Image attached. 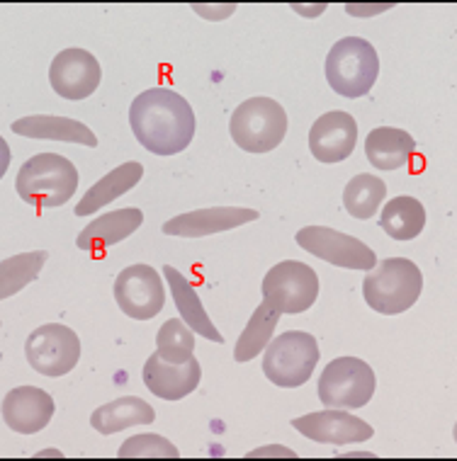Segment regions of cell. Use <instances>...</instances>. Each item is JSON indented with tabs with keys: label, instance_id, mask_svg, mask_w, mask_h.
<instances>
[{
	"label": "cell",
	"instance_id": "obj_18",
	"mask_svg": "<svg viewBox=\"0 0 457 461\" xmlns=\"http://www.w3.org/2000/svg\"><path fill=\"white\" fill-rule=\"evenodd\" d=\"M142 223H144L142 209L127 207L117 209V212H107V214L93 219L86 229L80 230L78 239H76V246L93 255H103L114 243L129 239L134 230H139Z\"/></svg>",
	"mask_w": 457,
	"mask_h": 461
},
{
	"label": "cell",
	"instance_id": "obj_19",
	"mask_svg": "<svg viewBox=\"0 0 457 461\" xmlns=\"http://www.w3.org/2000/svg\"><path fill=\"white\" fill-rule=\"evenodd\" d=\"M10 129H13V134L27 136V139L80 143V146H90V149L97 146V136L93 134V129L86 127L83 122L57 117V114H30V117L13 122Z\"/></svg>",
	"mask_w": 457,
	"mask_h": 461
},
{
	"label": "cell",
	"instance_id": "obj_5",
	"mask_svg": "<svg viewBox=\"0 0 457 461\" xmlns=\"http://www.w3.org/2000/svg\"><path fill=\"white\" fill-rule=\"evenodd\" d=\"M229 131L241 151H273L288 134V112L278 100H270V97H249L233 110Z\"/></svg>",
	"mask_w": 457,
	"mask_h": 461
},
{
	"label": "cell",
	"instance_id": "obj_10",
	"mask_svg": "<svg viewBox=\"0 0 457 461\" xmlns=\"http://www.w3.org/2000/svg\"><path fill=\"white\" fill-rule=\"evenodd\" d=\"M297 246L324 263L336 265L343 270H372L378 265L375 250H370L361 239L341 233L329 226H305L297 230Z\"/></svg>",
	"mask_w": 457,
	"mask_h": 461
},
{
	"label": "cell",
	"instance_id": "obj_12",
	"mask_svg": "<svg viewBox=\"0 0 457 461\" xmlns=\"http://www.w3.org/2000/svg\"><path fill=\"white\" fill-rule=\"evenodd\" d=\"M103 78L97 59L86 49H64L49 66V83L64 100H86L97 90Z\"/></svg>",
	"mask_w": 457,
	"mask_h": 461
},
{
	"label": "cell",
	"instance_id": "obj_13",
	"mask_svg": "<svg viewBox=\"0 0 457 461\" xmlns=\"http://www.w3.org/2000/svg\"><path fill=\"white\" fill-rule=\"evenodd\" d=\"M292 425L305 438L314 439L319 445H361L375 435L372 425L345 413V408H329V411H319V413L302 415V418H295Z\"/></svg>",
	"mask_w": 457,
	"mask_h": 461
},
{
	"label": "cell",
	"instance_id": "obj_8",
	"mask_svg": "<svg viewBox=\"0 0 457 461\" xmlns=\"http://www.w3.org/2000/svg\"><path fill=\"white\" fill-rule=\"evenodd\" d=\"M263 302L275 311L297 316L312 309L319 296V277L314 267L299 260H285L268 270L263 277Z\"/></svg>",
	"mask_w": 457,
	"mask_h": 461
},
{
	"label": "cell",
	"instance_id": "obj_32",
	"mask_svg": "<svg viewBox=\"0 0 457 461\" xmlns=\"http://www.w3.org/2000/svg\"><path fill=\"white\" fill-rule=\"evenodd\" d=\"M387 8H389V5H379V8H355V5H351L348 13H362V15H365V13H382V10Z\"/></svg>",
	"mask_w": 457,
	"mask_h": 461
},
{
	"label": "cell",
	"instance_id": "obj_9",
	"mask_svg": "<svg viewBox=\"0 0 457 461\" xmlns=\"http://www.w3.org/2000/svg\"><path fill=\"white\" fill-rule=\"evenodd\" d=\"M24 357L34 372L44 374V376H64L78 365V335L61 323H47V326L34 328L24 342Z\"/></svg>",
	"mask_w": 457,
	"mask_h": 461
},
{
	"label": "cell",
	"instance_id": "obj_24",
	"mask_svg": "<svg viewBox=\"0 0 457 461\" xmlns=\"http://www.w3.org/2000/svg\"><path fill=\"white\" fill-rule=\"evenodd\" d=\"M379 226L394 240H411L425 226V209L416 197H394L379 212Z\"/></svg>",
	"mask_w": 457,
	"mask_h": 461
},
{
	"label": "cell",
	"instance_id": "obj_29",
	"mask_svg": "<svg viewBox=\"0 0 457 461\" xmlns=\"http://www.w3.org/2000/svg\"><path fill=\"white\" fill-rule=\"evenodd\" d=\"M122 459H178L180 452L160 435H134L120 447Z\"/></svg>",
	"mask_w": 457,
	"mask_h": 461
},
{
	"label": "cell",
	"instance_id": "obj_1",
	"mask_svg": "<svg viewBox=\"0 0 457 461\" xmlns=\"http://www.w3.org/2000/svg\"><path fill=\"white\" fill-rule=\"evenodd\" d=\"M129 124L146 151L176 156L193 141L195 112L176 90L156 86L134 97L129 107Z\"/></svg>",
	"mask_w": 457,
	"mask_h": 461
},
{
	"label": "cell",
	"instance_id": "obj_16",
	"mask_svg": "<svg viewBox=\"0 0 457 461\" xmlns=\"http://www.w3.org/2000/svg\"><path fill=\"white\" fill-rule=\"evenodd\" d=\"M256 209H241V207H212V209H197V212H187L176 219L163 223V233L166 236H180V239H205L212 233H222V230L239 229L243 223H251L258 219Z\"/></svg>",
	"mask_w": 457,
	"mask_h": 461
},
{
	"label": "cell",
	"instance_id": "obj_22",
	"mask_svg": "<svg viewBox=\"0 0 457 461\" xmlns=\"http://www.w3.org/2000/svg\"><path fill=\"white\" fill-rule=\"evenodd\" d=\"M142 176H144V166L137 163V160H129V163L117 166L113 173H107L103 180H97V183L83 194V199L78 202V207H76V216H88L93 214V212H100V209L107 207L110 202L120 199L122 194H127V192L142 180Z\"/></svg>",
	"mask_w": 457,
	"mask_h": 461
},
{
	"label": "cell",
	"instance_id": "obj_28",
	"mask_svg": "<svg viewBox=\"0 0 457 461\" xmlns=\"http://www.w3.org/2000/svg\"><path fill=\"white\" fill-rule=\"evenodd\" d=\"M156 348L163 362L169 365H185L195 352V333L183 319H170L160 326L156 335Z\"/></svg>",
	"mask_w": 457,
	"mask_h": 461
},
{
	"label": "cell",
	"instance_id": "obj_4",
	"mask_svg": "<svg viewBox=\"0 0 457 461\" xmlns=\"http://www.w3.org/2000/svg\"><path fill=\"white\" fill-rule=\"evenodd\" d=\"M324 71L336 95L351 100L368 95L379 76L378 51L368 40L343 37L331 47Z\"/></svg>",
	"mask_w": 457,
	"mask_h": 461
},
{
	"label": "cell",
	"instance_id": "obj_2",
	"mask_svg": "<svg viewBox=\"0 0 457 461\" xmlns=\"http://www.w3.org/2000/svg\"><path fill=\"white\" fill-rule=\"evenodd\" d=\"M15 187L20 199L37 212L61 207L78 190V170L59 153H37L23 163Z\"/></svg>",
	"mask_w": 457,
	"mask_h": 461
},
{
	"label": "cell",
	"instance_id": "obj_7",
	"mask_svg": "<svg viewBox=\"0 0 457 461\" xmlns=\"http://www.w3.org/2000/svg\"><path fill=\"white\" fill-rule=\"evenodd\" d=\"M375 372L365 359L338 357L319 376V401L331 408H365L375 396Z\"/></svg>",
	"mask_w": 457,
	"mask_h": 461
},
{
	"label": "cell",
	"instance_id": "obj_11",
	"mask_svg": "<svg viewBox=\"0 0 457 461\" xmlns=\"http://www.w3.org/2000/svg\"><path fill=\"white\" fill-rule=\"evenodd\" d=\"M114 302L129 319L149 321L163 309L166 286L151 265H129L114 279Z\"/></svg>",
	"mask_w": 457,
	"mask_h": 461
},
{
	"label": "cell",
	"instance_id": "obj_31",
	"mask_svg": "<svg viewBox=\"0 0 457 461\" xmlns=\"http://www.w3.org/2000/svg\"><path fill=\"white\" fill-rule=\"evenodd\" d=\"M297 456V454L288 449V447H265V449H256V452H251V456Z\"/></svg>",
	"mask_w": 457,
	"mask_h": 461
},
{
	"label": "cell",
	"instance_id": "obj_6",
	"mask_svg": "<svg viewBox=\"0 0 457 461\" xmlns=\"http://www.w3.org/2000/svg\"><path fill=\"white\" fill-rule=\"evenodd\" d=\"M263 355V374L280 389H297L312 379L319 365V345L312 333L288 330L268 342Z\"/></svg>",
	"mask_w": 457,
	"mask_h": 461
},
{
	"label": "cell",
	"instance_id": "obj_3",
	"mask_svg": "<svg viewBox=\"0 0 457 461\" xmlns=\"http://www.w3.org/2000/svg\"><path fill=\"white\" fill-rule=\"evenodd\" d=\"M424 289V275L407 258H389L365 275L362 296L372 311L382 316H397L418 302Z\"/></svg>",
	"mask_w": 457,
	"mask_h": 461
},
{
	"label": "cell",
	"instance_id": "obj_14",
	"mask_svg": "<svg viewBox=\"0 0 457 461\" xmlns=\"http://www.w3.org/2000/svg\"><path fill=\"white\" fill-rule=\"evenodd\" d=\"M355 143H358V124L348 112H326L309 129V151L314 158L326 166L351 158Z\"/></svg>",
	"mask_w": 457,
	"mask_h": 461
},
{
	"label": "cell",
	"instance_id": "obj_25",
	"mask_svg": "<svg viewBox=\"0 0 457 461\" xmlns=\"http://www.w3.org/2000/svg\"><path fill=\"white\" fill-rule=\"evenodd\" d=\"M280 311H275L268 302H263L253 311L249 326L243 328V333L239 335L236 340V348H233V359L236 362H251L256 359L260 352L268 348V342L273 340L275 328H278V321H280Z\"/></svg>",
	"mask_w": 457,
	"mask_h": 461
},
{
	"label": "cell",
	"instance_id": "obj_15",
	"mask_svg": "<svg viewBox=\"0 0 457 461\" xmlns=\"http://www.w3.org/2000/svg\"><path fill=\"white\" fill-rule=\"evenodd\" d=\"M57 403L40 386H17L3 398V422L20 435H34L47 428Z\"/></svg>",
	"mask_w": 457,
	"mask_h": 461
},
{
	"label": "cell",
	"instance_id": "obj_30",
	"mask_svg": "<svg viewBox=\"0 0 457 461\" xmlns=\"http://www.w3.org/2000/svg\"><path fill=\"white\" fill-rule=\"evenodd\" d=\"M195 10L205 15V20H224L236 10V5H222V8H202V5H195Z\"/></svg>",
	"mask_w": 457,
	"mask_h": 461
},
{
	"label": "cell",
	"instance_id": "obj_21",
	"mask_svg": "<svg viewBox=\"0 0 457 461\" xmlns=\"http://www.w3.org/2000/svg\"><path fill=\"white\" fill-rule=\"evenodd\" d=\"M163 275L169 279L170 294H173V302H176L178 311H180V319L190 326V330L202 335V338H207V340L212 342H224V335L215 328V323H212L209 313L205 311V306H202L200 296H197V292L193 289V285H190L176 267H170V265L163 267Z\"/></svg>",
	"mask_w": 457,
	"mask_h": 461
},
{
	"label": "cell",
	"instance_id": "obj_20",
	"mask_svg": "<svg viewBox=\"0 0 457 461\" xmlns=\"http://www.w3.org/2000/svg\"><path fill=\"white\" fill-rule=\"evenodd\" d=\"M365 153H368L370 166L378 170H399L409 166L416 141L409 131L397 127H378L372 129L365 139Z\"/></svg>",
	"mask_w": 457,
	"mask_h": 461
},
{
	"label": "cell",
	"instance_id": "obj_26",
	"mask_svg": "<svg viewBox=\"0 0 457 461\" xmlns=\"http://www.w3.org/2000/svg\"><path fill=\"white\" fill-rule=\"evenodd\" d=\"M387 185L378 176H355L343 190V207L353 219H372L382 209Z\"/></svg>",
	"mask_w": 457,
	"mask_h": 461
},
{
	"label": "cell",
	"instance_id": "obj_23",
	"mask_svg": "<svg viewBox=\"0 0 457 461\" xmlns=\"http://www.w3.org/2000/svg\"><path fill=\"white\" fill-rule=\"evenodd\" d=\"M153 420H156V411L139 396L117 398L113 403H105L97 411H93V415H90V425L100 435H114V432L134 428V425H151Z\"/></svg>",
	"mask_w": 457,
	"mask_h": 461
},
{
	"label": "cell",
	"instance_id": "obj_27",
	"mask_svg": "<svg viewBox=\"0 0 457 461\" xmlns=\"http://www.w3.org/2000/svg\"><path fill=\"white\" fill-rule=\"evenodd\" d=\"M49 260L47 250H30V253L13 255L0 263V296L10 299L24 286L40 277L41 267Z\"/></svg>",
	"mask_w": 457,
	"mask_h": 461
},
{
	"label": "cell",
	"instance_id": "obj_17",
	"mask_svg": "<svg viewBox=\"0 0 457 461\" xmlns=\"http://www.w3.org/2000/svg\"><path fill=\"white\" fill-rule=\"evenodd\" d=\"M200 379L202 366L195 355L185 365H169L160 359L159 352H153L144 365V386L163 401H180L190 396L200 386Z\"/></svg>",
	"mask_w": 457,
	"mask_h": 461
}]
</instances>
